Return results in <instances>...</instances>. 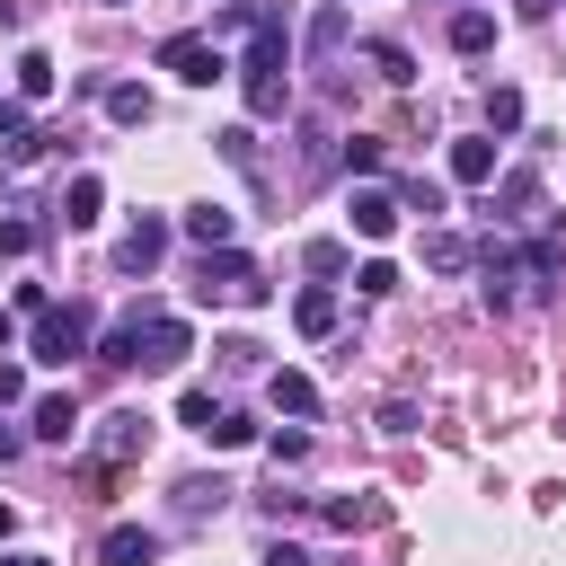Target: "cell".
I'll use <instances>...</instances> for the list:
<instances>
[{
	"label": "cell",
	"mask_w": 566,
	"mask_h": 566,
	"mask_svg": "<svg viewBox=\"0 0 566 566\" xmlns=\"http://www.w3.org/2000/svg\"><path fill=\"white\" fill-rule=\"evenodd\" d=\"M486 44H495V18L486 9H460L451 18V53H486Z\"/></svg>",
	"instance_id": "obj_18"
},
{
	"label": "cell",
	"mask_w": 566,
	"mask_h": 566,
	"mask_svg": "<svg viewBox=\"0 0 566 566\" xmlns=\"http://www.w3.org/2000/svg\"><path fill=\"white\" fill-rule=\"evenodd\" d=\"M354 283H363V292H371V301H380V292H398V265H389V256H371V265H363V274H354Z\"/></svg>",
	"instance_id": "obj_32"
},
{
	"label": "cell",
	"mask_w": 566,
	"mask_h": 566,
	"mask_svg": "<svg viewBox=\"0 0 566 566\" xmlns=\"http://www.w3.org/2000/svg\"><path fill=\"white\" fill-rule=\"evenodd\" d=\"M186 354H195L186 318H150V327H142V371H177Z\"/></svg>",
	"instance_id": "obj_7"
},
{
	"label": "cell",
	"mask_w": 566,
	"mask_h": 566,
	"mask_svg": "<svg viewBox=\"0 0 566 566\" xmlns=\"http://www.w3.org/2000/svg\"><path fill=\"white\" fill-rule=\"evenodd\" d=\"M486 124H495V133H513V124H522V97H513V88H495V97H486Z\"/></svg>",
	"instance_id": "obj_30"
},
{
	"label": "cell",
	"mask_w": 566,
	"mask_h": 566,
	"mask_svg": "<svg viewBox=\"0 0 566 566\" xmlns=\"http://www.w3.org/2000/svg\"><path fill=\"white\" fill-rule=\"evenodd\" d=\"M142 327H150V310H133V318H115V327H106V345H97V354H106V363H115V371H124V363H142Z\"/></svg>",
	"instance_id": "obj_13"
},
{
	"label": "cell",
	"mask_w": 566,
	"mask_h": 566,
	"mask_svg": "<svg viewBox=\"0 0 566 566\" xmlns=\"http://www.w3.org/2000/svg\"><path fill=\"white\" fill-rule=\"evenodd\" d=\"M513 9H522V18H548V9H557V0H513Z\"/></svg>",
	"instance_id": "obj_36"
},
{
	"label": "cell",
	"mask_w": 566,
	"mask_h": 566,
	"mask_svg": "<svg viewBox=\"0 0 566 566\" xmlns=\"http://www.w3.org/2000/svg\"><path fill=\"white\" fill-rule=\"evenodd\" d=\"M106 115H115V124H150V88L115 80V88H106Z\"/></svg>",
	"instance_id": "obj_20"
},
{
	"label": "cell",
	"mask_w": 566,
	"mask_h": 566,
	"mask_svg": "<svg viewBox=\"0 0 566 566\" xmlns=\"http://www.w3.org/2000/svg\"><path fill=\"white\" fill-rule=\"evenodd\" d=\"M424 265H433V274H460V265H469V239H460V230H433V239H424Z\"/></svg>",
	"instance_id": "obj_21"
},
{
	"label": "cell",
	"mask_w": 566,
	"mask_h": 566,
	"mask_svg": "<svg viewBox=\"0 0 566 566\" xmlns=\"http://www.w3.org/2000/svg\"><path fill=\"white\" fill-rule=\"evenodd\" d=\"M478 265H486V310H513V274H522V256H513L504 239H486Z\"/></svg>",
	"instance_id": "obj_10"
},
{
	"label": "cell",
	"mask_w": 566,
	"mask_h": 566,
	"mask_svg": "<svg viewBox=\"0 0 566 566\" xmlns=\"http://www.w3.org/2000/svg\"><path fill=\"white\" fill-rule=\"evenodd\" d=\"M97 557H106V566H150V557H159V531H142V522H115V531L97 539Z\"/></svg>",
	"instance_id": "obj_9"
},
{
	"label": "cell",
	"mask_w": 566,
	"mask_h": 566,
	"mask_svg": "<svg viewBox=\"0 0 566 566\" xmlns=\"http://www.w3.org/2000/svg\"><path fill=\"white\" fill-rule=\"evenodd\" d=\"M451 177L460 186H486L495 177V142H451Z\"/></svg>",
	"instance_id": "obj_16"
},
{
	"label": "cell",
	"mask_w": 566,
	"mask_h": 566,
	"mask_svg": "<svg viewBox=\"0 0 566 566\" xmlns=\"http://www.w3.org/2000/svg\"><path fill=\"white\" fill-rule=\"evenodd\" d=\"M9 336H18V318H9V310H0V354H9Z\"/></svg>",
	"instance_id": "obj_38"
},
{
	"label": "cell",
	"mask_w": 566,
	"mask_h": 566,
	"mask_svg": "<svg viewBox=\"0 0 566 566\" xmlns=\"http://www.w3.org/2000/svg\"><path fill=\"white\" fill-rule=\"evenodd\" d=\"M9 398H27V371H18V363H0V407H9Z\"/></svg>",
	"instance_id": "obj_34"
},
{
	"label": "cell",
	"mask_w": 566,
	"mask_h": 566,
	"mask_svg": "<svg viewBox=\"0 0 566 566\" xmlns=\"http://www.w3.org/2000/svg\"><path fill=\"white\" fill-rule=\"evenodd\" d=\"M159 71H177L186 88H212L230 62H221V44H212V35H168V44H159Z\"/></svg>",
	"instance_id": "obj_4"
},
{
	"label": "cell",
	"mask_w": 566,
	"mask_h": 566,
	"mask_svg": "<svg viewBox=\"0 0 566 566\" xmlns=\"http://www.w3.org/2000/svg\"><path fill=\"white\" fill-rule=\"evenodd\" d=\"M336 44H345V9H336V0H327V9H318V18H310V53H336Z\"/></svg>",
	"instance_id": "obj_22"
},
{
	"label": "cell",
	"mask_w": 566,
	"mask_h": 566,
	"mask_svg": "<svg viewBox=\"0 0 566 566\" xmlns=\"http://www.w3.org/2000/svg\"><path fill=\"white\" fill-rule=\"evenodd\" d=\"M27 142V97H0V150Z\"/></svg>",
	"instance_id": "obj_29"
},
{
	"label": "cell",
	"mask_w": 566,
	"mask_h": 566,
	"mask_svg": "<svg viewBox=\"0 0 566 566\" xmlns=\"http://www.w3.org/2000/svg\"><path fill=\"white\" fill-rule=\"evenodd\" d=\"M292 327L301 336H336V292H301L292 301Z\"/></svg>",
	"instance_id": "obj_17"
},
{
	"label": "cell",
	"mask_w": 566,
	"mask_h": 566,
	"mask_svg": "<svg viewBox=\"0 0 566 566\" xmlns=\"http://www.w3.org/2000/svg\"><path fill=\"white\" fill-rule=\"evenodd\" d=\"M239 97H248V115H256V124L292 106V35H283V18H265V27L248 35V62H239Z\"/></svg>",
	"instance_id": "obj_1"
},
{
	"label": "cell",
	"mask_w": 566,
	"mask_h": 566,
	"mask_svg": "<svg viewBox=\"0 0 566 566\" xmlns=\"http://www.w3.org/2000/svg\"><path fill=\"white\" fill-rule=\"evenodd\" d=\"M274 283L239 256V248H203V283H195V301H239V310H256Z\"/></svg>",
	"instance_id": "obj_3"
},
{
	"label": "cell",
	"mask_w": 566,
	"mask_h": 566,
	"mask_svg": "<svg viewBox=\"0 0 566 566\" xmlns=\"http://www.w3.org/2000/svg\"><path fill=\"white\" fill-rule=\"evenodd\" d=\"M186 239H195V248H230V212H221V203H195V212H186Z\"/></svg>",
	"instance_id": "obj_19"
},
{
	"label": "cell",
	"mask_w": 566,
	"mask_h": 566,
	"mask_svg": "<svg viewBox=\"0 0 566 566\" xmlns=\"http://www.w3.org/2000/svg\"><path fill=\"white\" fill-rule=\"evenodd\" d=\"M88 336H97V318H88L80 301H44L27 354H35V363H71V354H88Z\"/></svg>",
	"instance_id": "obj_2"
},
{
	"label": "cell",
	"mask_w": 566,
	"mask_h": 566,
	"mask_svg": "<svg viewBox=\"0 0 566 566\" xmlns=\"http://www.w3.org/2000/svg\"><path fill=\"white\" fill-rule=\"evenodd\" d=\"M371 62H380V80H389V88H407V80H416V53H407V44H371Z\"/></svg>",
	"instance_id": "obj_23"
},
{
	"label": "cell",
	"mask_w": 566,
	"mask_h": 566,
	"mask_svg": "<svg viewBox=\"0 0 566 566\" xmlns=\"http://www.w3.org/2000/svg\"><path fill=\"white\" fill-rule=\"evenodd\" d=\"M310 274H345V239H310Z\"/></svg>",
	"instance_id": "obj_31"
},
{
	"label": "cell",
	"mask_w": 566,
	"mask_h": 566,
	"mask_svg": "<svg viewBox=\"0 0 566 566\" xmlns=\"http://www.w3.org/2000/svg\"><path fill=\"white\" fill-rule=\"evenodd\" d=\"M35 248V221H0V256H27Z\"/></svg>",
	"instance_id": "obj_33"
},
{
	"label": "cell",
	"mask_w": 566,
	"mask_h": 566,
	"mask_svg": "<svg viewBox=\"0 0 566 566\" xmlns=\"http://www.w3.org/2000/svg\"><path fill=\"white\" fill-rule=\"evenodd\" d=\"M97 212H106V186H97V177H88V168H80V177H71V186H62V221H71V230H88V221H97Z\"/></svg>",
	"instance_id": "obj_12"
},
{
	"label": "cell",
	"mask_w": 566,
	"mask_h": 566,
	"mask_svg": "<svg viewBox=\"0 0 566 566\" xmlns=\"http://www.w3.org/2000/svg\"><path fill=\"white\" fill-rule=\"evenodd\" d=\"M354 239H389L398 230V186H354Z\"/></svg>",
	"instance_id": "obj_5"
},
{
	"label": "cell",
	"mask_w": 566,
	"mask_h": 566,
	"mask_svg": "<svg viewBox=\"0 0 566 566\" xmlns=\"http://www.w3.org/2000/svg\"><path fill=\"white\" fill-rule=\"evenodd\" d=\"M142 442H150V416H142V407H124V416H106V433H97V460L115 469V460H133Z\"/></svg>",
	"instance_id": "obj_8"
},
{
	"label": "cell",
	"mask_w": 566,
	"mask_h": 566,
	"mask_svg": "<svg viewBox=\"0 0 566 566\" xmlns=\"http://www.w3.org/2000/svg\"><path fill=\"white\" fill-rule=\"evenodd\" d=\"M159 256H168V221H150V212H142V221L115 239V265H124V274H150Z\"/></svg>",
	"instance_id": "obj_6"
},
{
	"label": "cell",
	"mask_w": 566,
	"mask_h": 566,
	"mask_svg": "<svg viewBox=\"0 0 566 566\" xmlns=\"http://www.w3.org/2000/svg\"><path fill=\"white\" fill-rule=\"evenodd\" d=\"M35 433H44V442H71V433H80V407H71L62 389H44V398H35Z\"/></svg>",
	"instance_id": "obj_14"
},
{
	"label": "cell",
	"mask_w": 566,
	"mask_h": 566,
	"mask_svg": "<svg viewBox=\"0 0 566 566\" xmlns=\"http://www.w3.org/2000/svg\"><path fill=\"white\" fill-rule=\"evenodd\" d=\"M398 212H424V221H433V212H442V186H433V177H407V186H398Z\"/></svg>",
	"instance_id": "obj_24"
},
{
	"label": "cell",
	"mask_w": 566,
	"mask_h": 566,
	"mask_svg": "<svg viewBox=\"0 0 566 566\" xmlns=\"http://www.w3.org/2000/svg\"><path fill=\"white\" fill-rule=\"evenodd\" d=\"M18 451H27V433H18V424H0V460H18Z\"/></svg>",
	"instance_id": "obj_35"
},
{
	"label": "cell",
	"mask_w": 566,
	"mask_h": 566,
	"mask_svg": "<svg viewBox=\"0 0 566 566\" xmlns=\"http://www.w3.org/2000/svg\"><path fill=\"white\" fill-rule=\"evenodd\" d=\"M9 531H18V513H9V504H0V539H9Z\"/></svg>",
	"instance_id": "obj_39"
},
{
	"label": "cell",
	"mask_w": 566,
	"mask_h": 566,
	"mask_svg": "<svg viewBox=\"0 0 566 566\" xmlns=\"http://www.w3.org/2000/svg\"><path fill=\"white\" fill-rule=\"evenodd\" d=\"M177 416H186L195 433H212V424H221V407H212V389H186V398H177Z\"/></svg>",
	"instance_id": "obj_25"
},
{
	"label": "cell",
	"mask_w": 566,
	"mask_h": 566,
	"mask_svg": "<svg viewBox=\"0 0 566 566\" xmlns=\"http://www.w3.org/2000/svg\"><path fill=\"white\" fill-rule=\"evenodd\" d=\"M177 495H186V513H212V504H221V495H230V486H221V478H186V486H177Z\"/></svg>",
	"instance_id": "obj_28"
},
{
	"label": "cell",
	"mask_w": 566,
	"mask_h": 566,
	"mask_svg": "<svg viewBox=\"0 0 566 566\" xmlns=\"http://www.w3.org/2000/svg\"><path fill=\"white\" fill-rule=\"evenodd\" d=\"M265 566H310V557H301V548H274V557H265Z\"/></svg>",
	"instance_id": "obj_37"
},
{
	"label": "cell",
	"mask_w": 566,
	"mask_h": 566,
	"mask_svg": "<svg viewBox=\"0 0 566 566\" xmlns=\"http://www.w3.org/2000/svg\"><path fill=\"white\" fill-rule=\"evenodd\" d=\"M212 354H221V363H230V371H256V354H265V345H256V336H221V345H212Z\"/></svg>",
	"instance_id": "obj_27"
},
{
	"label": "cell",
	"mask_w": 566,
	"mask_h": 566,
	"mask_svg": "<svg viewBox=\"0 0 566 566\" xmlns=\"http://www.w3.org/2000/svg\"><path fill=\"white\" fill-rule=\"evenodd\" d=\"M0 566H53V557H0Z\"/></svg>",
	"instance_id": "obj_40"
},
{
	"label": "cell",
	"mask_w": 566,
	"mask_h": 566,
	"mask_svg": "<svg viewBox=\"0 0 566 566\" xmlns=\"http://www.w3.org/2000/svg\"><path fill=\"white\" fill-rule=\"evenodd\" d=\"M9 80H18V97L35 106V97H53V53H18L9 62Z\"/></svg>",
	"instance_id": "obj_15"
},
{
	"label": "cell",
	"mask_w": 566,
	"mask_h": 566,
	"mask_svg": "<svg viewBox=\"0 0 566 566\" xmlns=\"http://www.w3.org/2000/svg\"><path fill=\"white\" fill-rule=\"evenodd\" d=\"M265 398H274V416H318V380L310 371H274Z\"/></svg>",
	"instance_id": "obj_11"
},
{
	"label": "cell",
	"mask_w": 566,
	"mask_h": 566,
	"mask_svg": "<svg viewBox=\"0 0 566 566\" xmlns=\"http://www.w3.org/2000/svg\"><path fill=\"white\" fill-rule=\"evenodd\" d=\"M203 442H221V451H239V442H256V424H248V416H239V407H221V424H212V433H203Z\"/></svg>",
	"instance_id": "obj_26"
}]
</instances>
